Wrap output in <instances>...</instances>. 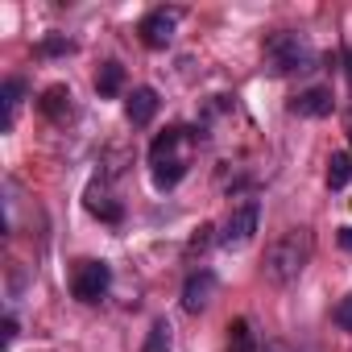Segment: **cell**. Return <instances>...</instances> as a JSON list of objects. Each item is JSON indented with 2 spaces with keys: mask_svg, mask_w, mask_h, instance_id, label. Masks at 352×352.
<instances>
[{
  "mask_svg": "<svg viewBox=\"0 0 352 352\" xmlns=\"http://www.w3.org/2000/svg\"><path fill=\"white\" fill-rule=\"evenodd\" d=\"M228 352H257V336H253L249 319H232L228 323Z\"/></svg>",
  "mask_w": 352,
  "mask_h": 352,
  "instance_id": "cell-13",
  "label": "cell"
},
{
  "mask_svg": "<svg viewBox=\"0 0 352 352\" xmlns=\"http://www.w3.org/2000/svg\"><path fill=\"white\" fill-rule=\"evenodd\" d=\"M38 50H42V54H71V50H75V42H67V38H46Z\"/></svg>",
  "mask_w": 352,
  "mask_h": 352,
  "instance_id": "cell-18",
  "label": "cell"
},
{
  "mask_svg": "<svg viewBox=\"0 0 352 352\" xmlns=\"http://www.w3.org/2000/svg\"><path fill=\"white\" fill-rule=\"evenodd\" d=\"M331 108H336V100H331L327 87H307V91H298V96L290 100V112H294V116H311V120L331 116Z\"/></svg>",
  "mask_w": 352,
  "mask_h": 352,
  "instance_id": "cell-8",
  "label": "cell"
},
{
  "mask_svg": "<svg viewBox=\"0 0 352 352\" xmlns=\"http://www.w3.org/2000/svg\"><path fill=\"white\" fill-rule=\"evenodd\" d=\"M38 108H42L50 120H67V116H71V91H67L63 83H54V87H46V91H42Z\"/></svg>",
  "mask_w": 352,
  "mask_h": 352,
  "instance_id": "cell-11",
  "label": "cell"
},
{
  "mask_svg": "<svg viewBox=\"0 0 352 352\" xmlns=\"http://www.w3.org/2000/svg\"><path fill=\"white\" fill-rule=\"evenodd\" d=\"M265 67H270L274 75L311 71V67H315V50H311L298 34L278 30V34H270V38H265Z\"/></svg>",
  "mask_w": 352,
  "mask_h": 352,
  "instance_id": "cell-3",
  "label": "cell"
},
{
  "mask_svg": "<svg viewBox=\"0 0 352 352\" xmlns=\"http://www.w3.org/2000/svg\"><path fill=\"white\" fill-rule=\"evenodd\" d=\"M257 228H261V204L257 199H245L241 208H232L228 212V220L220 224V245L224 249H241V245H249L253 236H257Z\"/></svg>",
  "mask_w": 352,
  "mask_h": 352,
  "instance_id": "cell-4",
  "label": "cell"
},
{
  "mask_svg": "<svg viewBox=\"0 0 352 352\" xmlns=\"http://www.w3.org/2000/svg\"><path fill=\"white\" fill-rule=\"evenodd\" d=\"M13 340H17V319L9 315V319H5V344H13Z\"/></svg>",
  "mask_w": 352,
  "mask_h": 352,
  "instance_id": "cell-19",
  "label": "cell"
},
{
  "mask_svg": "<svg viewBox=\"0 0 352 352\" xmlns=\"http://www.w3.org/2000/svg\"><path fill=\"white\" fill-rule=\"evenodd\" d=\"M348 183H352V157L348 153H331V162H327V187L340 191Z\"/></svg>",
  "mask_w": 352,
  "mask_h": 352,
  "instance_id": "cell-14",
  "label": "cell"
},
{
  "mask_svg": "<svg viewBox=\"0 0 352 352\" xmlns=\"http://www.w3.org/2000/svg\"><path fill=\"white\" fill-rule=\"evenodd\" d=\"M96 91H100L104 100H112V96H120V91H124V67H120L116 58L100 63V71H96Z\"/></svg>",
  "mask_w": 352,
  "mask_h": 352,
  "instance_id": "cell-10",
  "label": "cell"
},
{
  "mask_svg": "<svg viewBox=\"0 0 352 352\" xmlns=\"http://www.w3.org/2000/svg\"><path fill=\"white\" fill-rule=\"evenodd\" d=\"M21 96H25V79H5V87H0V100H5V133L13 129L17 120V108H21Z\"/></svg>",
  "mask_w": 352,
  "mask_h": 352,
  "instance_id": "cell-12",
  "label": "cell"
},
{
  "mask_svg": "<svg viewBox=\"0 0 352 352\" xmlns=\"http://www.w3.org/2000/svg\"><path fill=\"white\" fill-rule=\"evenodd\" d=\"M212 298H216V274H212V270H195V274L183 282V311L199 315V311L212 307Z\"/></svg>",
  "mask_w": 352,
  "mask_h": 352,
  "instance_id": "cell-7",
  "label": "cell"
},
{
  "mask_svg": "<svg viewBox=\"0 0 352 352\" xmlns=\"http://www.w3.org/2000/svg\"><path fill=\"white\" fill-rule=\"evenodd\" d=\"M331 319H336V327H344V331H352V294H344V298L336 302V311H331Z\"/></svg>",
  "mask_w": 352,
  "mask_h": 352,
  "instance_id": "cell-17",
  "label": "cell"
},
{
  "mask_svg": "<svg viewBox=\"0 0 352 352\" xmlns=\"http://www.w3.org/2000/svg\"><path fill=\"white\" fill-rule=\"evenodd\" d=\"M348 75H352V54H348Z\"/></svg>",
  "mask_w": 352,
  "mask_h": 352,
  "instance_id": "cell-21",
  "label": "cell"
},
{
  "mask_svg": "<svg viewBox=\"0 0 352 352\" xmlns=\"http://www.w3.org/2000/svg\"><path fill=\"white\" fill-rule=\"evenodd\" d=\"M191 157H195V133L187 124H170L166 133L153 137L149 145V174H153V187L157 191H170L187 179L191 170Z\"/></svg>",
  "mask_w": 352,
  "mask_h": 352,
  "instance_id": "cell-1",
  "label": "cell"
},
{
  "mask_svg": "<svg viewBox=\"0 0 352 352\" xmlns=\"http://www.w3.org/2000/svg\"><path fill=\"white\" fill-rule=\"evenodd\" d=\"M87 212H91V216H100V220H108V224H116V220H120V204H112V195H100V191H91Z\"/></svg>",
  "mask_w": 352,
  "mask_h": 352,
  "instance_id": "cell-16",
  "label": "cell"
},
{
  "mask_svg": "<svg viewBox=\"0 0 352 352\" xmlns=\"http://www.w3.org/2000/svg\"><path fill=\"white\" fill-rule=\"evenodd\" d=\"M141 352H174V336H170V323H166V319H153V327H149Z\"/></svg>",
  "mask_w": 352,
  "mask_h": 352,
  "instance_id": "cell-15",
  "label": "cell"
},
{
  "mask_svg": "<svg viewBox=\"0 0 352 352\" xmlns=\"http://www.w3.org/2000/svg\"><path fill=\"white\" fill-rule=\"evenodd\" d=\"M340 249H348V253H352V228H340Z\"/></svg>",
  "mask_w": 352,
  "mask_h": 352,
  "instance_id": "cell-20",
  "label": "cell"
},
{
  "mask_svg": "<svg viewBox=\"0 0 352 352\" xmlns=\"http://www.w3.org/2000/svg\"><path fill=\"white\" fill-rule=\"evenodd\" d=\"M311 257H315V236H311V228H290V232H282V236L265 249L261 274H265V282H274V286H290V282L311 265Z\"/></svg>",
  "mask_w": 352,
  "mask_h": 352,
  "instance_id": "cell-2",
  "label": "cell"
},
{
  "mask_svg": "<svg viewBox=\"0 0 352 352\" xmlns=\"http://www.w3.org/2000/svg\"><path fill=\"white\" fill-rule=\"evenodd\" d=\"M112 286V265L108 261H79L71 274V294L79 302H100Z\"/></svg>",
  "mask_w": 352,
  "mask_h": 352,
  "instance_id": "cell-5",
  "label": "cell"
},
{
  "mask_svg": "<svg viewBox=\"0 0 352 352\" xmlns=\"http://www.w3.org/2000/svg\"><path fill=\"white\" fill-rule=\"evenodd\" d=\"M179 21H183V9H153V13L141 17L137 34L149 50H166L174 42V34H179Z\"/></svg>",
  "mask_w": 352,
  "mask_h": 352,
  "instance_id": "cell-6",
  "label": "cell"
},
{
  "mask_svg": "<svg viewBox=\"0 0 352 352\" xmlns=\"http://www.w3.org/2000/svg\"><path fill=\"white\" fill-rule=\"evenodd\" d=\"M157 91L153 87H133V96H129V104H124V116L133 120V124H149L153 116H157Z\"/></svg>",
  "mask_w": 352,
  "mask_h": 352,
  "instance_id": "cell-9",
  "label": "cell"
}]
</instances>
